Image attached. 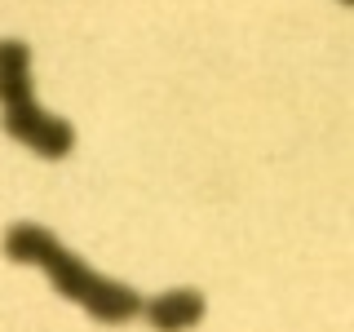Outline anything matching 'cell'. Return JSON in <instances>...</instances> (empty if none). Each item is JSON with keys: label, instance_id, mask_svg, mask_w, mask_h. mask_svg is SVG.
Returning <instances> with one entry per match:
<instances>
[{"label": "cell", "instance_id": "6da1fadb", "mask_svg": "<svg viewBox=\"0 0 354 332\" xmlns=\"http://www.w3.org/2000/svg\"><path fill=\"white\" fill-rule=\"evenodd\" d=\"M0 248H5L9 261L40 266L62 297L80 302L88 315L102 319V324H124V319L142 315V297L133 293L129 284L102 279L97 270H88L80 257H71V248H62V239L53 235V230L36 226V221H14V226L5 230V243H0Z\"/></svg>", "mask_w": 354, "mask_h": 332}, {"label": "cell", "instance_id": "7a4b0ae2", "mask_svg": "<svg viewBox=\"0 0 354 332\" xmlns=\"http://www.w3.org/2000/svg\"><path fill=\"white\" fill-rule=\"evenodd\" d=\"M0 124H5L9 138H18L22 147L36 151L40 160H66L71 147H75V129L66 124V120H58V116H44L36 98L22 102V107L0 111Z\"/></svg>", "mask_w": 354, "mask_h": 332}, {"label": "cell", "instance_id": "3957f363", "mask_svg": "<svg viewBox=\"0 0 354 332\" xmlns=\"http://www.w3.org/2000/svg\"><path fill=\"white\" fill-rule=\"evenodd\" d=\"M204 293H195V288H169V293L142 302V315L155 332H191L204 319Z\"/></svg>", "mask_w": 354, "mask_h": 332}, {"label": "cell", "instance_id": "277c9868", "mask_svg": "<svg viewBox=\"0 0 354 332\" xmlns=\"http://www.w3.org/2000/svg\"><path fill=\"white\" fill-rule=\"evenodd\" d=\"M31 49L22 40H0V111L31 102Z\"/></svg>", "mask_w": 354, "mask_h": 332}]
</instances>
